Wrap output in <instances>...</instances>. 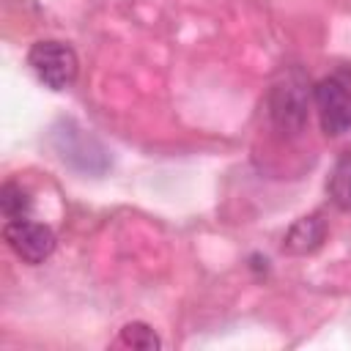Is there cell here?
<instances>
[{
	"label": "cell",
	"mask_w": 351,
	"mask_h": 351,
	"mask_svg": "<svg viewBox=\"0 0 351 351\" xmlns=\"http://www.w3.org/2000/svg\"><path fill=\"white\" fill-rule=\"evenodd\" d=\"M269 112L282 132H302V126L307 123V85L299 74H288L282 82L271 88Z\"/></svg>",
	"instance_id": "obj_3"
},
{
	"label": "cell",
	"mask_w": 351,
	"mask_h": 351,
	"mask_svg": "<svg viewBox=\"0 0 351 351\" xmlns=\"http://www.w3.org/2000/svg\"><path fill=\"white\" fill-rule=\"evenodd\" d=\"M121 343H123V346H132V348H143V351H154V348L162 346L159 335H156L148 324H143V321L126 324V326L121 329Z\"/></svg>",
	"instance_id": "obj_9"
},
{
	"label": "cell",
	"mask_w": 351,
	"mask_h": 351,
	"mask_svg": "<svg viewBox=\"0 0 351 351\" xmlns=\"http://www.w3.org/2000/svg\"><path fill=\"white\" fill-rule=\"evenodd\" d=\"M313 99L318 104L321 126L326 134L337 137L351 132V88L348 85H343L335 77H326L313 88Z\"/></svg>",
	"instance_id": "obj_5"
},
{
	"label": "cell",
	"mask_w": 351,
	"mask_h": 351,
	"mask_svg": "<svg viewBox=\"0 0 351 351\" xmlns=\"http://www.w3.org/2000/svg\"><path fill=\"white\" fill-rule=\"evenodd\" d=\"M0 208H3L5 219H27V214L33 208V197L22 184L5 181L0 189Z\"/></svg>",
	"instance_id": "obj_8"
},
{
	"label": "cell",
	"mask_w": 351,
	"mask_h": 351,
	"mask_svg": "<svg viewBox=\"0 0 351 351\" xmlns=\"http://www.w3.org/2000/svg\"><path fill=\"white\" fill-rule=\"evenodd\" d=\"M27 66L33 69L36 80L47 85L49 90H66L77 80L80 63L69 44L63 41H36L27 52Z\"/></svg>",
	"instance_id": "obj_2"
},
{
	"label": "cell",
	"mask_w": 351,
	"mask_h": 351,
	"mask_svg": "<svg viewBox=\"0 0 351 351\" xmlns=\"http://www.w3.org/2000/svg\"><path fill=\"white\" fill-rule=\"evenodd\" d=\"M3 236H5L8 247L14 250V255L30 266L44 263L55 252V244H58L49 225L30 222V219H8L3 228Z\"/></svg>",
	"instance_id": "obj_4"
},
{
	"label": "cell",
	"mask_w": 351,
	"mask_h": 351,
	"mask_svg": "<svg viewBox=\"0 0 351 351\" xmlns=\"http://www.w3.org/2000/svg\"><path fill=\"white\" fill-rule=\"evenodd\" d=\"M49 145L55 148L60 162L77 173L104 176L110 170V151L104 148V143L71 118H60L49 126Z\"/></svg>",
	"instance_id": "obj_1"
},
{
	"label": "cell",
	"mask_w": 351,
	"mask_h": 351,
	"mask_svg": "<svg viewBox=\"0 0 351 351\" xmlns=\"http://www.w3.org/2000/svg\"><path fill=\"white\" fill-rule=\"evenodd\" d=\"M324 239H326V222L321 219V214H310L288 228L282 239V250H288L291 255H307L315 252L324 244Z\"/></svg>",
	"instance_id": "obj_6"
},
{
	"label": "cell",
	"mask_w": 351,
	"mask_h": 351,
	"mask_svg": "<svg viewBox=\"0 0 351 351\" xmlns=\"http://www.w3.org/2000/svg\"><path fill=\"white\" fill-rule=\"evenodd\" d=\"M326 192L340 211H351V151H343L337 156L326 181Z\"/></svg>",
	"instance_id": "obj_7"
}]
</instances>
